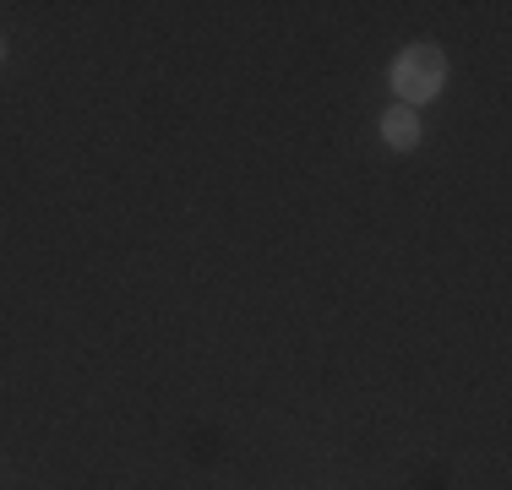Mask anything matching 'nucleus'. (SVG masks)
Returning a JSON list of instances; mask_svg holds the SVG:
<instances>
[{
    "label": "nucleus",
    "mask_w": 512,
    "mask_h": 490,
    "mask_svg": "<svg viewBox=\"0 0 512 490\" xmlns=\"http://www.w3.org/2000/svg\"><path fill=\"white\" fill-rule=\"evenodd\" d=\"M442 77H447V60H442V49H436V44L404 49L398 66H393V88H398V98H409V109L425 104V98H436Z\"/></svg>",
    "instance_id": "obj_1"
},
{
    "label": "nucleus",
    "mask_w": 512,
    "mask_h": 490,
    "mask_svg": "<svg viewBox=\"0 0 512 490\" xmlns=\"http://www.w3.org/2000/svg\"><path fill=\"white\" fill-rule=\"evenodd\" d=\"M382 137L393 147H414V142H420V115H414L409 104H393L382 115Z\"/></svg>",
    "instance_id": "obj_2"
}]
</instances>
